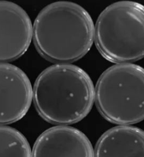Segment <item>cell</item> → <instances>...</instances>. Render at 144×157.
Returning a JSON list of instances; mask_svg holds the SVG:
<instances>
[{"mask_svg": "<svg viewBox=\"0 0 144 157\" xmlns=\"http://www.w3.org/2000/svg\"><path fill=\"white\" fill-rule=\"evenodd\" d=\"M33 98L38 113L46 121L72 124L81 121L91 110L95 88L83 69L73 64H55L36 78Z\"/></svg>", "mask_w": 144, "mask_h": 157, "instance_id": "obj_2", "label": "cell"}, {"mask_svg": "<svg viewBox=\"0 0 144 157\" xmlns=\"http://www.w3.org/2000/svg\"><path fill=\"white\" fill-rule=\"evenodd\" d=\"M32 100L31 82L24 72L13 64L0 63V124L20 121Z\"/></svg>", "mask_w": 144, "mask_h": 157, "instance_id": "obj_5", "label": "cell"}, {"mask_svg": "<svg viewBox=\"0 0 144 157\" xmlns=\"http://www.w3.org/2000/svg\"><path fill=\"white\" fill-rule=\"evenodd\" d=\"M91 17L78 4L57 1L42 9L33 26L36 49L47 60L68 64L83 57L94 40Z\"/></svg>", "mask_w": 144, "mask_h": 157, "instance_id": "obj_1", "label": "cell"}, {"mask_svg": "<svg viewBox=\"0 0 144 157\" xmlns=\"http://www.w3.org/2000/svg\"><path fill=\"white\" fill-rule=\"evenodd\" d=\"M94 157H144V131L121 125L104 132L96 143Z\"/></svg>", "mask_w": 144, "mask_h": 157, "instance_id": "obj_8", "label": "cell"}, {"mask_svg": "<svg viewBox=\"0 0 144 157\" xmlns=\"http://www.w3.org/2000/svg\"><path fill=\"white\" fill-rule=\"evenodd\" d=\"M0 157H32L29 144L21 132L0 126Z\"/></svg>", "mask_w": 144, "mask_h": 157, "instance_id": "obj_9", "label": "cell"}, {"mask_svg": "<svg viewBox=\"0 0 144 157\" xmlns=\"http://www.w3.org/2000/svg\"><path fill=\"white\" fill-rule=\"evenodd\" d=\"M32 157H94V150L83 132L61 125L40 135L34 144Z\"/></svg>", "mask_w": 144, "mask_h": 157, "instance_id": "obj_7", "label": "cell"}, {"mask_svg": "<svg viewBox=\"0 0 144 157\" xmlns=\"http://www.w3.org/2000/svg\"><path fill=\"white\" fill-rule=\"evenodd\" d=\"M32 36L33 25L27 13L15 3L0 1V63L21 57Z\"/></svg>", "mask_w": 144, "mask_h": 157, "instance_id": "obj_6", "label": "cell"}, {"mask_svg": "<svg viewBox=\"0 0 144 157\" xmlns=\"http://www.w3.org/2000/svg\"><path fill=\"white\" fill-rule=\"evenodd\" d=\"M100 113L119 125L144 120V68L131 63L116 64L103 72L95 89Z\"/></svg>", "mask_w": 144, "mask_h": 157, "instance_id": "obj_4", "label": "cell"}, {"mask_svg": "<svg viewBox=\"0 0 144 157\" xmlns=\"http://www.w3.org/2000/svg\"><path fill=\"white\" fill-rule=\"evenodd\" d=\"M95 44L107 60L128 63L144 58V6L122 1L110 5L99 15Z\"/></svg>", "mask_w": 144, "mask_h": 157, "instance_id": "obj_3", "label": "cell"}]
</instances>
